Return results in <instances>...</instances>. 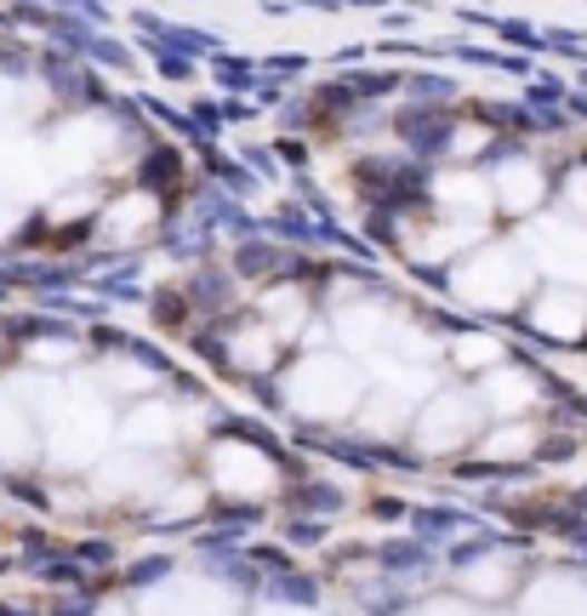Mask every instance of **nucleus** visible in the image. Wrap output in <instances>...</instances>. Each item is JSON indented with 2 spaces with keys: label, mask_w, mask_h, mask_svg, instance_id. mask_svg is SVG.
<instances>
[{
  "label": "nucleus",
  "mask_w": 587,
  "mask_h": 616,
  "mask_svg": "<svg viewBox=\"0 0 587 616\" xmlns=\"http://www.w3.org/2000/svg\"><path fill=\"white\" fill-rule=\"evenodd\" d=\"M530 286V252L519 246H485L457 268V292L473 309H513Z\"/></svg>",
  "instance_id": "f257e3e1"
},
{
  "label": "nucleus",
  "mask_w": 587,
  "mask_h": 616,
  "mask_svg": "<svg viewBox=\"0 0 587 616\" xmlns=\"http://www.w3.org/2000/svg\"><path fill=\"white\" fill-rule=\"evenodd\" d=\"M530 263H542L565 286H587V234L576 223H536L525 241Z\"/></svg>",
  "instance_id": "f03ea898"
},
{
  "label": "nucleus",
  "mask_w": 587,
  "mask_h": 616,
  "mask_svg": "<svg viewBox=\"0 0 587 616\" xmlns=\"http://www.w3.org/2000/svg\"><path fill=\"white\" fill-rule=\"evenodd\" d=\"M354 394H360V377L342 360H309L291 377V400L309 411H342V405H354Z\"/></svg>",
  "instance_id": "7ed1b4c3"
},
{
  "label": "nucleus",
  "mask_w": 587,
  "mask_h": 616,
  "mask_svg": "<svg viewBox=\"0 0 587 616\" xmlns=\"http://www.w3.org/2000/svg\"><path fill=\"white\" fill-rule=\"evenodd\" d=\"M530 320H536V331H548V338H581L587 331V297L559 280V286H548L542 297H536Z\"/></svg>",
  "instance_id": "20e7f679"
},
{
  "label": "nucleus",
  "mask_w": 587,
  "mask_h": 616,
  "mask_svg": "<svg viewBox=\"0 0 587 616\" xmlns=\"http://www.w3.org/2000/svg\"><path fill=\"white\" fill-rule=\"evenodd\" d=\"M109 137H115L109 120L86 115V120H75V126L58 131V160L63 166H97V160H104V149H97V144H109Z\"/></svg>",
  "instance_id": "39448f33"
},
{
  "label": "nucleus",
  "mask_w": 587,
  "mask_h": 616,
  "mask_svg": "<svg viewBox=\"0 0 587 616\" xmlns=\"http://www.w3.org/2000/svg\"><path fill=\"white\" fill-rule=\"evenodd\" d=\"M542 195H548V177H542V166H536V160H508L497 172V201L508 212H530Z\"/></svg>",
  "instance_id": "423d86ee"
},
{
  "label": "nucleus",
  "mask_w": 587,
  "mask_h": 616,
  "mask_svg": "<svg viewBox=\"0 0 587 616\" xmlns=\"http://www.w3.org/2000/svg\"><path fill=\"white\" fill-rule=\"evenodd\" d=\"M422 422H433V429H422V446H457L468 440V422H473V405L462 394H446Z\"/></svg>",
  "instance_id": "0eeeda50"
},
{
  "label": "nucleus",
  "mask_w": 587,
  "mask_h": 616,
  "mask_svg": "<svg viewBox=\"0 0 587 616\" xmlns=\"http://www.w3.org/2000/svg\"><path fill=\"white\" fill-rule=\"evenodd\" d=\"M149 223H155V201H149V195H126V201H115V206L104 212V234H109L115 246L137 241Z\"/></svg>",
  "instance_id": "6e6552de"
},
{
  "label": "nucleus",
  "mask_w": 587,
  "mask_h": 616,
  "mask_svg": "<svg viewBox=\"0 0 587 616\" xmlns=\"http://www.w3.org/2000/svg\"><path fill=\"white\" fill-rule=\"evenodd\" d=\"M433 201L446 206V212H468V217H479L485 206H491V188H485L479 177H468V172H462V177L446 172V177L433 183Z\"/></svg>",
  "instance_id": "1a4fd4ad"
},
{
  "label": "nucleus",
  "mask_w": 587,
  "mask_h": 616,
  "mask_svg": "<svg viewBox=\"0 0 587 616\" xmlns=\"http://www.w3.org/2000/svg\"><path fill=\"white\" fill-rule=\"evenodd\" d=\"M40 109V91L35 86H23V80H0V120H29Z\"/></svg>",
  "instance_id": "9d476101"
},
{
  "label": "nucleus",
  "mask_w": 587,
  "mask_h": 616,
  "mask_svg": "<svg viewBox=\"0 0 587 616\" xmlns=\"http://www.w3.org/2000/svg\"><path fill=\"white\" fill-rule=\"evenodd\" d=\"M491 394H497V405H530L536 389L525 383L519 371H497V377H491Z\"/></svg>",
  "instance_id": "9b49d317"
},
{
  "label": "nucleus",
  "mask_w": 587,
  "mask_h": 616,
  "mask_svg": "<svg viewBox=\"0 0 587 616\" xmlns=\"http://www.w3.org/2000/svg\"><path fill=\"white\" fill-rule=\"evenodd\" d=\"M565 206H570L576 217H587V166L565 177Z\"/></svg>",
  "instance_id": "f8f14e48"
},
{
  "label": "nucleus",
  "mask_w": 587,
  "mask_h": 616,
  "mask_svg": "<svg viewBox=\"0 0 587 616\" xmlns=\"http://www.w3.org/2000/svg\"><path fill=\"white\" fill-rule=\"evenodd\" d=\"M131 422H137V429H131V434H149V440H160V434H166V422H172V417H166L160 405H149V411H137Z\"/></svg>",
  "instance_id": "ddd939ff"
},
{
  "label": "nucleus",
  "mask_w": 587,
  "mask_h": 616,
  "mask_svg": "<svg viewBox=\"0 0 587 616\" xmlns=\"http://www.w3.org/2000/svg\"><path fill=\"white\" fill-rule=\"evenodd\" d=\"M491 354H497V343H485V338H473V343H457V360H468V365H473V360H491Z\"/></svg>",
  "instance_id": "4468645a"
},
{
  "label": "nucleus",
  "mask_w": 587,
  "mask_h": 616,
  "mask_svg": "<svg viewBox=\"0 0 587 616\" xmlns=\"http://www.w3.org/2000/svg\"><path fill=\"white\" fill-rule=\"evenodd\" d=\"M12 223H18V217H12L7 206H0V241H7V234H12Z\"/></svg>",
  "instance_id": "2eb2a0df"
}]
</instances>
